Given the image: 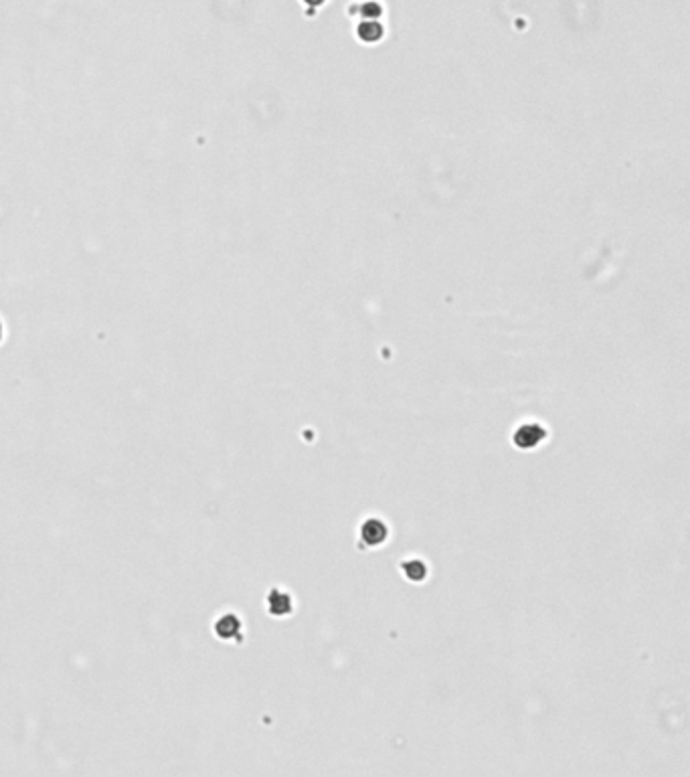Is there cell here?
<instances>
[{"label":"cell","mask_w":690,"mask_h":777,"mask_svg":"<svg viewBox=\"0 0 690 777\" xmlns=\"http://www.w3.org/2000/svg\"><path fill=\"white\" fill-rule=\"evenodd\" d=\"M213 632L223 642H243V624L237 613H223L213 624Z\"/></svg>","instance_id":"6da1fadb"},{"label":"cell","mask_w":690,"mask_h":777,"mask_svg":"<svg viewBox=\"0 0 690 777\" xmlns=\"http://www.w3.org/2000/svg\"><path fill=\"white\" fill-rule=\"evenodd\" d=\"M363 539L364 543L371 545V547H377V545L384 543V539H387V527H384L383 520H379V518L366 520L363 525Z\"/></svg>","instance_id":"7a4b0ae2"},{"label":"cell","mask_w":690,"mask_h":777,"mask_svg":"<svg viewBox=\"0 0 690 777\" xmlns=\"http://www.w3.org/2000/svg\"><path fill=\"white\" fill-rule=\"evenodd\" d=\"M268 609L273 615L282 618V615H288L289 611H292V601H289V597L286 593L273 589L268 595Z\"/></svg>","instance_id":"3957f363"},{"label":"cell","mask_w":690,"mask_h":777,"mask_svg":"<svg viewBox=\"0 0 690 777\" xmlns=\"http://www.w3.org/2000/svg\"><path fill=\"white\" fill-rule=\"evenodd\" d=\"M540 437H542V429L537 427V425H533L531 429L529 427H522L517 434V441L520 445H524V448H531V445L537 443Z\"/></svg>","instance_id":"277c9868"},{"label":"cell","mask_w":690,"mask_h":777,"mask_svg":"<svg viewBox=\"0 0 690 777\" xmlns=\"http://www.w3.org/2000/svg\"><path fill=\"white\" fill-rule=\"evenodd\" d=\"M2 338H4V324L0 322V342H2Z\"/></svg>","instance_id":"5b68a950"},{"label":"cell","mask_w":690,"mask_h":777,"mask_svg":"<svg viewBox=\"0 0 690 777\" xmlns=\"http://www.w3.org/2000/svg\"><path fill=\"white\" fill-rule=\"evenodd\" d=\"M306 2H318V4H322L324 0H306Z\"/></svg>","instance_id":"8992f818"}]
</instances>
